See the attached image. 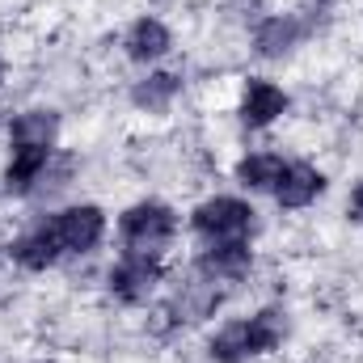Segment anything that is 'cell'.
Here are the masks:
<instances>
[{
	"label": "cell",
	"instance_id": "cell-5",
	"mask_svg": "<svg viewBox=\"0 0 363 363\" xmlns=\"http://www.w3.org/2000/svg\"><path fill=\"white\" fill-rule=\"evenodd\" d=\"M161 262L157 258H140V254H123L110 274H106V283H110V291L123 300V304H144L152 291H157V283H161Z\"/></svg>",
	"mask_w": 363,
	"mask_h": 363
},
{
	"label": "cell",
	"instance_id": "cell-1",
	"mask_svg": "<svg viewBox=\"0 0 363 363\" xmlns=\"http://www.w3.org/2000/svg\"><path fill=\"white\" fill-rule=\"evenodd\" d=\"M283 338H287V313L271 304V308H262V313H254L245 321L220 325L211 334V342H207V355L216 363H250V359H258V355L279 351Z\"/></svg>",
	"mask_w": 363,
	"mask_h": 363
},
{
	"label": "cell",
	"instance_id": "cell-17",
	"mask_svg": "<svg viewBox=\"0 0 363 363\" xmlns=\"http://www.w3.org/2000/svg\"><path fill=\"white\" fill-rule=\"evenodd\" d=\"M347 216L355 220V224H363V182L351 190V203H347Z\"/></svg>",
	"mask_w": 363,
	"mask_h": 363
},
{
	"label": "cell",
	"instance_id": "cell-10",
	"mask_svg": "<svg viewBox=\"0 0 363 363\" xmlns=\"http://www.w3.org/2000/svg\"><path fill=\"white\" fill-rule=\"evenodd\" d=\"M304 21L300 17H291V13H274V17H262L258 26H254V51L262 55V60H279V55H287L300 38H304Z\"/></svg>",
	"mask_w": 363,
	"mask_h": 363
},
{
	"label": "cell",
	"instance_id": "cell-12",
	"mask_svg": "<svg viewBox=\"0 0 363 363\" xmlns=\"http://www.w3.org/2000/svg\"><path fill=\"white\" fill-rule=\"evenodd\" d=\"M123 47H127V60H135V64H152V60H161V55L174 47V34H169L165 21H157V17H140V21L127 30Z\"/></svg>",
	"mask_w": 363,
	"mask_h": 363
},
{
	"label": "cell",
	"instance_id": "cell-13",
	"mask_svg": "<svg viewBox=\"0 0 363 363\" xmlns=\"http://www.w3.org/2000/svg\"><path fill=\"white\" fill-rule=\"evenodd\" d=\"M220 300H224V291L211 283V279H203L199 274V283H190V287H182L178 300H174V317L186 321V325H194V321H203V317H211L216 308H220Z\"/></svg>",
	"mask_w": 363,
	"mask_h": 363
},
{
	"label": "cell",
	"instance_id": "cell-18",
	"mask_svg": "<svg viewBox=\"0 0 363 363\" xmlns=\"http://www.w3.org/2000/svg\"><path fill=\"white\" fill-rule=\"evenodd\" d=\"M0 85H4V55H0Z\"/></svg>",
	"mask_w": 363,
	"mask_h": 363
},
{
	"label": "cell",
	"instance_id": "cell-11",
	"mask_svg": "<svg viewBox=\"0 0 363 363\" xmlns=\"http://www.w3.org/2000/svg\"><path fill=\"white\" fill-rule=\"evenodd\" d=\"M13 262L17 267H26V271H51L60 258H64V250H60V241L51 237V228H47V220L43 224H34L30 233H21L17 241H13Z\"/></svg>",
	"mask_w": 363,
	"mask_h": 363
},
{
	"label": "cell",
	"instance_id": "cell-7",
	"mask_svg": "<svg viewBox=\"0 0 363 363\" xmlns=\"http://www.w3.org/2000/svg\"><path fill=\"white\" fill-rule=\"evenodd\" d=\"M55 140H60V114L47 110V106L21 110V114L9 123V144H13V152H21V148L55 152Z\"/></svg>",
	"mask_w": 363,
	"mask_h": 363
},
{
	"label": "cell",
	"instance_id": "cell-16",
	"mask_svg": "<svg viewBox=\"0 0 363 363\" xmlns=\"http://www.w3.org/2000/svg\"><path fill=\"white\" fill-rule=\"evenodd\" d=\"M182 93V77L174 72H152V77H144L135 89H131V101L140 106V110H152V114H161V110H169L174 106V97Z\"/></svg>",
	"mask_w": 363,
	"mask_h": 363
},
{
	"label": "cell",
	"instance_id": "cell-15",
	"mask_svg": "<svg viewBox=\"0 0 363 363\" xmlns=\"http://www.w3.org/2000/svg\"><path fill=\"white\" fill-rule=\"evenodd\" d=\"M283 169H287V161L279 152H250V157L237 161V182L250 186V190H274Z\"/></svg>",
	"mask_w": 363,
	"mask_h": 363
},
{
	"label": "cell",
	"instance_id": "cell-8",
	"mask_svg": "<svg viewBox=\"0 0 363 363\" xmlns=\"http://www.w3.org/2000/svg\"><path fill=\"white\" fill-rule=\"evenodd\" d=\"M321 190H325V174H321L317 165H308V161H287L283 178L274 186V203L287 207V211H300V207H308Z\"/></svg>",
	"mask_w": 363,
	"mask_h": 363
},
{
	"label": "cell",
	"instance_id": "cell-3",
	"mask_svg": "<svg viewBox=\"0 0 363 363\" xmlns=\"http://www.w3.org/2000/svg\"><path fill=\"white\" fill-rule=\"evenodd\" d=\"M190 228L211 245V241H245L254 233V207L245 199H233V194H216L207 203L194 207L190 216Z\"/></svg>",
	"mask_w": 363,
	"mask_h": 363
},
{
	"label": "cell",
	"instance_id": "cell-2",
	"mask_svg": "<svg viewBox=\"0 0 363 363\" xmlns=\"http://www.w3.org/2000/svg\"><path fill=\"white\" fill-rule=\"evenodd\" d=\"M174 233H178V216L165 203H135L118 220L123 254H140V258H161L169 250Z\"/></svg>",
	"mask_w": 363,
	"mask_h": 363
},
{
	"label": "cell",
	"instance_id": "cell-14",
	"mask_svg": "<svg viewBox=\"0 0 363 363\" xmlns=\"http://www.w3.org/2000/svg\"><path fill=\"white\" fill-rule=\"evenodd\" d=\"M47 161H51V152H43V148H21V152H13V161L4 165V190L9 194H34V186L43 178V169H47Z\"/></svg>",
	"mask_w": 363,
	"mask_h": 363
},
{
	"label": "cell",
	"instance_id": "cell-9",
	"mask_svg": "<svg viewBox=\"0 0 363 363\" xmlns=\"http://www.w3.org/2000/svg\"><path fill=\"white\" fill-rule=\"evenodd\" d=\"M283 110H287V93L279 89L274 81H262V77L245 81V93H241V123L245 127L262 131V127H271Z\"/></svg>",
	"mask_w": 363,
	"mask_h": 363
},
{
	"label": "cell",
	"instance_id": "cell-6",
	"mask_svg": "<svg viewBox=\"0 0 363 363\" xmlns=\"http://www.w3.org/2000/svg\"><path fill=\"white\" fill-rule=\"evenodd\" d=\"M250 267H254L250 241H211L194 262V271L203 279H211V283H237V279L250 274Z\"/></svg>",
	"mask_w": 363,
	"mask_h": 363
},
{
	"label": "cell",
	"instance_id": "cell-4",
	"mask_svg": "<svg viewBox=\"0 0 363 363\" xmlns=\"http://www.w3.org/2000/svg\"><path fill=\"white\" fill-rule=\"evenodd\" d=\"M51 237L60 241L64 254H89L93 245L106 237V211L97 203H77V207H64L47 220Z\"/></svg>",
	"mask_w": 363,
	"mask_h": 363
}]
</instances>
